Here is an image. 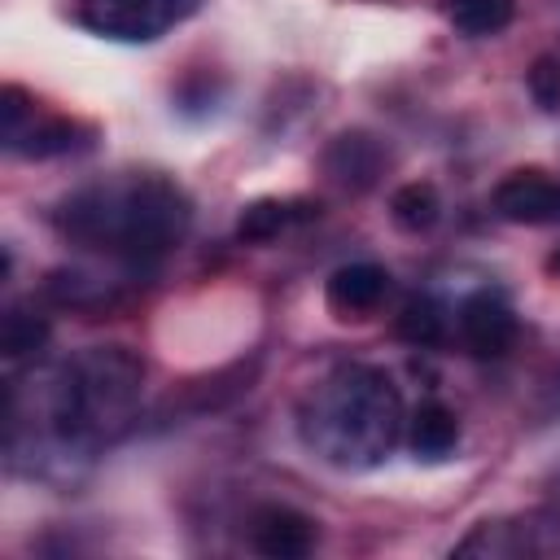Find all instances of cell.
<instances>
[{
  "mask_svg": "<svg viewBox=\"0 0 560 560\" xmlns=\"http://www.w3.org/2000/svg\"><path fill=\"white\" fill-rule=\"evenodd\" d=\"M494 210L508 223L551 228L560 223V179H551L547 171H512L494 188Z\"/></svg>",
  "mask_w": 560,
  "mask_h": 560,
  "instance_id": "cell-5",
  "label": "cell"
},
{
  "mask_svg": "<svg viewBox=\"0 0 560 560\" xmlns=\"http://www.w3.org/2000/svg\"><path fill=\"white\" fill-rule=\"evenodd\" d=\"M394 332H398L407 346H420V350L442 346V341H446V311H442V302H438V298H411V302L398 311Z\"/></svg>",
  "mask_w": 560,
  "mask_h": 560,
  "instance_id": "cell-13",
  "label": "cell"
},
{
  "mask_svg": "<svg viewBox=\"0 0 560 560\" xmlns=\"http://www.w3.org/2000/svg\"><path fill=\"white\" fill-rule=\"evenodd\" d=\"M389 293V271L376 267V262H350V267H337L324 284V302L337 319H363L372 315Z\"/></svg>",
  "mask_w": 560,
  "mask_h": 560,
  "instance_id": "cell-8",
  "label": "cell"
},
{
  "mask_svg": "<svg viewBox=\"0 0 560 560\" xmlns=\"http://www.w3.org/2000/svg\"><path fill=\"white\" fill-rule=\"evenodd\" d=\"M438 214H442V201H438V188L433 184H402L394 197H389V219L402 228V232H411V236H420V232H429L433 223H438Z\"/></svg>",
  "mask_w": 560,
  "mask_h": 560,
  "instance_id": "cell-14",
  "label": "cell"
},
{
  "mask_svg": "<svg viewBox=\"0 0 560 560\" xmlns=\"http://www.w3.org/2000/svg\"><path fill=\"white\" fill-rule=\"evenodd\" d=\"M48 341V319L26 311V306H13L4 311V324H0V350L4 359H22L31 350H39Z\"/></svg>",
  "mask_w": 560,
  "mask_h": 560,
  "instance_id": "cell-16",
  "label": "cell"
},
{
  "mask_svg": "<svg viewBox=\"0 0 560 560\" xmlns=\"http://www.w3.org/2000/svg\"><path fill=\"white\" fill-rule=\"evenodd\" d=\"M402 433V398L376 368L332 372L302 411V438L341 468H368L394 451Z\"/></svg>",
  "mask_w": 560,
  "mask_h": 560,
  "instance_id": "cell-2",
  "label": "cell"
},
{
  "mask_svg": "<svg viewBox=\"0 0 560 560\" xmlns=\"http://www.w3.org/2000/svg\"><path fill=\"white\" fill-rule=\"evenodd\" d=\"M407 442H411V451H416L420 459H442V455H451L455 442H459V420H455V411L442 407V402H420V407L411 411Z\"/></svg>",
  "mask_w": 560,
  "mask_h": 560,
  "instance_id": "cell-10",
  "label": "cell"
},
{
  "mask_svg": "<svg viewBox=\"0 0 560 560\" xmlns=\"http://www.w3.org/2000/svg\"><path fill=\"white\" fill-rule=\"evenodd\" d=\"M459 337L477 359H503L516 346V315L494 293H472L459 306Z\"/></svg>",
  "mask_w": 560,
  "mask_h": 560,
  "instance_id": "cell-6",
  "label": "cell"
},
{
  "mask_svg": "<svg viewBox=\"0 0 560 560\" xmlns=\"http://www.w3.org/2000/svg\"><path fill=\"white\" fill-rule=\"evenodd\" d=\"M249 542H254V551H262L271 560H298L315 547V521L293 508L267 503L249 521Z\"/></svg>",
  "mask_w": 560,
  "mask_h": 560,
  "instance_id": "cell-9",
  "label": "cell"
},
{
  "mask_svg": "<svg viewBox=\"0 0 560 560\" xmlns=\"http://www.w3.org/2000/svg\"><path fill=\"white\" fill-rule=\"evenodd\" d=\"M529 96H534V105L542 109V114H556L560 109V61L556 57H538L534 66H529Z\"/></svg>",
  "mask_w": 560,
  "mask_h": 560,
  "instance_id": "cell-17",
  "label": "cell"
},
{
  "mask_svg": "<svg viewBox=\"0 0 560 560\" xmlns=\"http://www.w3.org/2000/svg\"><path fill=\"white\" fill-rule=\"evenodd\" d=\"M74 122H66V118H48V122H35V114H31V122L9 140V149L13 153H26V158H52V153H70L79 140H74Z\"/></svg>",
  "mask_w": 560,
  "mask_h": 560,
  "instance_id": "cell-15",
  "label": "cell"
},
{
  "mask_svg": "<svg viewBox=\"0 0 560 560\" xmlns=\"http://www.w3.org/2000/svg\"><path fill=\"white\" fill-rule=\"evenodd\" d=\"M319 210H311L306 201H280V197H262V201H249L236 219V236L249 241V245H262V241H276L289 223L298 219H311Z\"/></svg>",
  "mask_w": 560,
  "mask_h": 560,
  "instance_id": "cell-11",
  "label": "cell"
},
{
  "mask_svg": "<svg viewBox=\"0 0 560 560\" xmlns=\"http://www.w3.org/2000/svg\"><path fill=\"white\" fill-rule=\"evenodd\" d=\"M52 223L74 245L101 249L127 267H149L188 236L192 206L162 175H127L66 197Z\"/></svg>",
  "mask_w": 560,
  "mask_h": 560,
  "instance_id": "cell-1",
  "label": "cell"
},
{
  "mask_svg": "<svg viewBox=\"0 0 560 560\" xmlns=\"http://www.w3.org/2000/svg\"><path fill=\"white\" fill-rule=\"evenodd\" d=\"M31 114H35V109H31V101H26V92L9 83V88L0 92V118H4V144H9V140H13V136H18L22 127H26V122H31Z\"/></svg>",
  "mask_w": 560,
  "mask_h": 560,
  "instance_id": "cell-18",
  "label": "cell"
},
{
  "mask_svg": "<svg viewBox=\"0 0 560 560\" xmlns=\"http://www.w3.org/2000/svg\"><path fill=\"white\" fill-rule=\"evenodd\" d=\"M385 166H389V153H385V144H381L376 136H368V131H341V136L324 149V171H328L341 188H350V192H368V188L385 175Z\"/></svg>",
  "mask_w": 560,
  "mask_h": 560,
  "instance_id": "cell-7",
  "label": "cell"
},
{
  "mask_svg": "<svg viewBox=\"0 0 560 560\" xmlns=\"http://www.w3.org/2000/svg\"><path fill=\"white\" fill-rule=\"evenodd\" d=\"M140 359L122 346H101L74 363H66L57 389H52V420L61 438H92L105 424H118L131 411V398L140 389Z\"/></svg>",
  "mask_w": 560,
  "mask_h": 560,
  "instance_id": "cell-3",
  "label": "cell"
},
{
  "mask_svg": "<svg viewBox=\"0 0 560 560\" xmlns=\"http://www.w3.org/2000/svg\"><path fill=\"white\" fill-rule=\"evenodd\" d=\"M547 271H556V276H560V249H556V254L547 258Z\"/></svg>",
  "mask_w": 560,
  "mask_h": 560,
  "instance_id": "cell-19",
  "label": "cell"
},
{
  "mask_svg": "<svg viewBox=\"0 0 560 560\" xmlns=\"http://www.w3.org/2000/svg\"><path fill=\"white\" fill-rule=\"evenodd\" d=\"M197 9L201 0H74V22L105 39L149 44L188 22Z\"/></svg>",
  "mask_w": 560,
  "mask_h": 560,
  "instance_id": "cell-4",
  "label": "cell"
},
{
  "mask_svg": "<svg viewBox=\"0 0 560 560\" xmlns=\"http://www.w3.org/2000/svg\"><path fill=\"white\" fill-rule=\"evenodd\" d=\"M451 26L468 39H486L508 31V22L516 18V0H442Z\"/></svg>",
  "mask_w": 560,
  "mask_h": 560,
  "instance_id": "cell-12",
  "label": "cell"
}]
</instances>
